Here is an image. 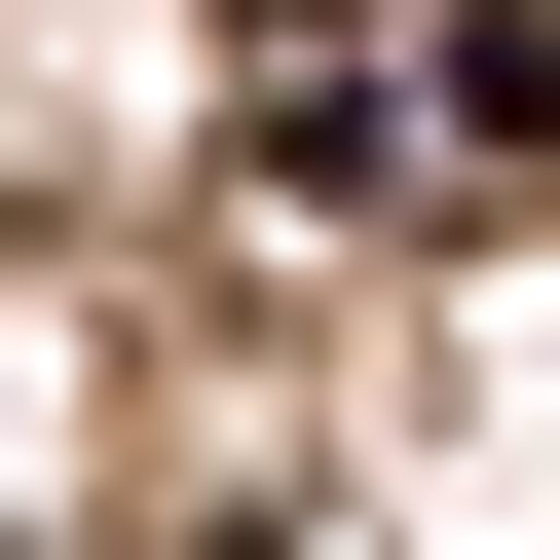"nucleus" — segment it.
<instances>
[{"label":"nucleus","mask_w":560,"mask_h":560,"mask_svg":"<svg viewBox=\"0 0 560 560\" xmlns=\"http://www.w3.org/2000/svg\"><path fill=\"white\" fill-rule=\"evenodd\" d=\"M224 38H261V75H300V113H337V75H374V0H224Z\"/></svg>","instance_id":"f257e3e1"}]
</instances>
